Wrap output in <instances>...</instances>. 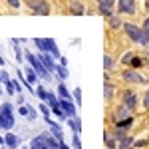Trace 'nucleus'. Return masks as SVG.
<instances>
[{"instance_id":"obj_1","label":"nucleus","mask_w":149,"mask_h":149,"mask_svg":"<svg viewBox=\"0 0 149 149\" xmlns=\"http://www.w3.org/2000/svg\"><path fill=\"white\" fill-rule=\"evenodd\" d=\"M32 42H34V46L38 48L40 52H48V54H52L54 60H60V58H62L60 48H58V44H56L54 38H34Z\"/></svg>"},{"instance_id":"obj_2","label":"nucleus","mask_w":149,"mask_h":149,"mask_svg":"<svg viewBox=\"0 0 149 149\" xmlns=\"http://www.w3.org/2000/svg\"><path fill=\"white\" fill-rule=\"evenodd\" d=\"M24 60L28 62V66H32V68L36 70L38 78H42L44 81H50V80H52V74H50V72L44 68V64L38 60V56H36V54H32V52H26V54H24Z\"/></svg>"},{"instance_id":"obj_3","label":"nucleus","mask_w":149,"mask_h":149,"mask_svg":"<svg viewBox=\"0 0 149 149\" xmlns=\"http://www.w3.org/2000/svg\"><path fill=\"white\" fill-rule=\"evenodd\" d=\"M26 4L36 16H48L50 14V4L46 0H26Z\"/></svg>"},{"instance_id":"obj_4","label":"nucleus","mask_w":149,"mask_h":149,"mask_svg":"<svg viewBox=\"0 0 149 149\" xmlns=\"http://www.w3.org/2000/svg\"><path fill=\"white\" fill-rule=\"evenodd\" d=\"M123 32L125 36L129 38V42H133V44H139V34H141V28H139L137 24H131V22H123Z\"/></svg>"},{"instance_id":"obj_5","label":"nucleus","mask_w":149,"mask_h":149,"mask_svg":"<svg viewBox=\"0 0 149 149\" xmlns=\"http://www.w3.org/2000/svg\"><path fill=\"white\" fill-rule=\"evenodd\" d=\"M36 56H38V60L44 64V68H46L50 74H54V72H56V66H58V64H56V60H54V56H52V54H48V52H40V54H36Z\"/></svg>"},{"instance_id":"obj_6","label":"nucleus","mask_w":149,"mask_h":149,"mask_svg":"<svg viewBox=\"0 0 149 149\" xmlns=\"http://www.w3.org/2000/svg\"><path fill=\"white\" fill-rule=\"evenodd\" d=\"M121 78H123L125 81H129V84H145V81H147L137 70H133V68H131V70H123Z\"/></svg>"},{"instance_id":"obj_7","label":"nucleus","mask_w":149,"mask_h":149,"mask_svg":"<svg viewBox=\"0 0 149 149\" xmlns=\"http://www.w3.org/2000/svg\"><path fill=\"white\" fill-rule=\"evenodd\" d=\"M58 105L62 107V111L68 115V117H76V115H78V105H76L74 100H60Z\"/></svg>"},{"instance_id":"obj_8","label":"nucleus","mask_w":149,"mask_h":149,"mask_svg":"<svg viewBox=\"0 0 149 149\" xmlns=\"http://www.w3.org/2000/svg\"><path fill=\"white\" fill-rule=\"evenodd\" d=\"M137 103H139V100H137V95L133 92H123V97H121V105H125L129 111H133L135 107H137Z\"/></svg>"},{"instance_id":"obj_9","label":"nucleus","mask_w":149,"mask_h":149,"mask_svg":"<svg viewBox=\"0 0 149 149\" xmlns=\"http://www.w3.org/2000/svg\"><path fill=\"white\" fill-rule=\"evenodd\" d=\"M113 4L115 0H97V10L102 16H113Z\"/></svg>"},{"instance_id":"obj_10","label":"nucleus","mask_w":149,"mask_h":149,"mask_svg":"<svg viewBox=\"0 0 149 149\" xmlns=\"http://www.w3.org/2000/svg\"><path fill=\"white\" fill-rule=\"evenodd\" d=\"M119 14H135V0H117Z\"/></svg>"},{"instance_id":"obj_11","label":"nucleus","mask_w":149,"mask_h":149,"mask_svg":"<svg viewBox=\"0 0 149 149\" xmlns=\"http://www.w3.org/2000/svg\"><path fill=\"white\" fill-rule=\"evenodd\" d=\"M18 145H20V137H18L16 133H12V131H6V133H4V147L16 149Z\"/></svg>"},{"instance_id":"obj_12","label":"nucleus","mask_w":149,"mask_h":149,"mask_svg":"<svg viewBox=\"0 0 149 149\" xmlns=\"http://www.w3.org/2000/svg\"><path fill=\"white\" fill-rule=\"evenodd\" d=\"M56 93H58V97H60V100H72V97H74V95L70 93V90L66 88V84H64V81H58Z\"/></svg>"},{"instance_id":"obj_13","label":"nucleus","mask_w":149,"mask_h":149,"mask_svg":"<svg viewBox=\"0 0 149 149\" xmlns=\"http://www.w3.org/2000/svg\"><path fill=\"white\" fill-rule=\"evenodd\" d=\"M24 76H26V80H28L30 86H36L38 84V74H36V70L32 66H26L24 68Z\"/></svg>"},{"instance_id":"obj_14","label":"nucleus","mask_w":149,"mask_h":149,"mask_svg":"<svg viewBox=\"0 0 149 149\" xmlns=\"http://www.w3.org/2000/svg\"><path fill=\"white\" fill-rule=\"evenodd\" d=\"M56 78H58V81H66L70 78V72H68V66H62V64H58L56 66Z\"/></svg>"},{"instance_id":"obj_15","label":"nucleus","mask_w":149,"mask_h":149,"mask_svg":"<svg viewBox=\"0 0 149 149\" xmlns=\"http://www.w3.org/2000/svg\"><path fill=\"white\" fill-rule=\"evenodd\" d=\"M0 115H4L6 119H14V107H12V103L4 102L0 105Z\"/></svg>"},{"instance_id":"obj_16","label":"nucleus","mask_w":149,"mask_h":149,"mask_svg":"<svg viewBox=\"0 0 149 149\" xmlns=\"http://www.w3.org/2000/svg\"><path fill=\"white\" fill-rule=\"evenodd\" d=\"M70 125V129L74 131V133H81V121H80V117L76 115V117H68V121H66Z\"/></svg>"},{"instance_id":"obj_17","label":"nucleus","mask_w":149,"mask_h":149,"mask_svg":"<svg viewBox=\"0 0 149 149\" xmlns=\"http://www.w3.org/2000/svg\"><path fill=\"white\" fill-rule=\"evenodd\" d=\"M14 119H6L4 115H0V131H12V127H14Z\"/></svg>"},{"instance_id":"obj_18","label":"nucleus","mask_w":149,"mask_h":149,"mask_svg":"<svg viewBox=\"0 0 149 149\" xmlns=\"http://www.w3.org/2000/svg\"><path fill=\"white\" fill-rule=\"evenodd\" d=\"M48 95H50V92H48L44 86H36V97H38L40 102H46L48 103Z\"/></svg>"},{"instance_id":"obj_19","label":"nucleus","mask_w":149,"mask_h":149,"mask_svg":"<svg viewBox=\"0 0 149 149\" xmlns=\"http://www.w3.org/2000/svg\"><path fill=\"white\" fill-rule=\"evenodd\" d=\"M131 115V111L127 109L125 105H119L117 107V111H115V121H119V119H125V117H129Z\"/></svg>"},{"instance_id":"obj_20","label":"nucleus","mask_w":149,"mask_h":149,"mask_svg":"<svg viewBox=\"0 0 149 149\" xmlns=\"http://www.w3.org/2000/svg\"><path fill=\"white\" fill-rule=\"evenodd\" d=\"M139 46H149V30L141 26V34H139Z\"/></svg>"},{"instance_id":"obj_21","label":"nucleus","mask_w":149,"mask_h":149,"mask_svg":"<svg viewBox=\"0 0 149 149\" xmlns=\"http://www.w3.org/2000/svg\"><path fill=\"white\" fill-rule=\"evenodd\" d=\"M131 123H133V117H131V115H129V117H125V119L115 121V125L119 127V129H125V131H127V127H131Z\"/></svg>"},{"instance_id":"obj_22","label":"nucleus","mask_w":149,"mask_h":149,"mask_svg":"<svg viewBox=\"0 0 149 149\" xmlns=\"http://www.w3.org/2000/svg\"><path fill=\"white\" fill-rule=\"evenodd\" d=\"M38 111L44 115V117H50V113H52V109H50V105H48L46 102H40V103H38Z\"/></svg>"},{"instance_id":"obj_23","label":"nucleus","mask_w":149,"mask_h":149,"mask_svg":"<svg viewBox=\"0 0 149 149\" xmlns=\"http://www.w3.org/2000/svg\"><path fill=\"white\" fill-rule=\"evenodd\" d=\"M52 113L56 115V117L60 119V121H68V115H66L64 111H62V107H60V105H56V107H52Z\"/></svg>"},{"instance_id":"obj_24","label":"nucleus","mask_w":149,"mask_h":149,"mask_svg":"<svg viewBox=\"0 0 149 149\" xmlns=\"http://www.w3.org/2000/svg\"><path fill=\"white\" fill-rule=\"evenodd\" d=\"M70 12H72V14H76V16H81V14H84V6H81L80 2H72Z\"/></svg>"},{"instance_id":"obj_25","label":"nucleus","mask_w":149,"mask_h":149,"mask_svg":"<svg viewBox=\"0 0 149 149\" xmlns=\"http://www.w3.org/2000/svg\"><path fill=\"white\" fill-rule=\"evenodd\" d=\"M131 143H133V137H131V135H125V137L119 141V149H129Z\"/></svg>"},{"instance_id":"obj_26","label":"nucleus","mask_w":149,"mask_h":149,"mask_svg":"<svg viewBox=\"0 0 149 149\" xmlns=\"http://www.w3.org/2000/svg\"><path fill=\"white\" fill-rule=\"evenodd\" d=\"M111 95H113V86H111V84H107V80H105V86H103V97H105V100H109Z\"/></svg>"},{"instance_id":"obj_27","label":"nucleus","mask_w":149,"mask_h":149,"mask_svg":"<svg viewBox=\"0 0 149 149\" xmlns=\"http://www.w3.org/2000/svg\"><path fill=\"white\" fill-rule=\"evenodd\" d=\"M103 137H105V145H107L109 149L115 147V137L111 135V133H107V131H105V135H103Z\"/></svg>"},{"instance_id":"obj_28","label":"nucleus","mask_w":149,"mask_h":149,"mask_svg":"<svg viewBox=\"0 0 149 149\" xmlns=\"http://www.w3.org/2000/svg\"><path fill=\"white\" fill-rule=\"evenodd\" d=\"M109 26H111V28H121L123 22H121L117 16H109Z\"/></svg>"},{"instance_id":"obj_29","label":"nucleus","mask_w":149,"mask_h":149,"mask_svg":"<svg viewBox=\"0 0 149 149\" xmlns=\"http://www.w3.org/2000/svg\"><path fill=\"white\" fill-rule=\"evenodd\" d=\"M72 145H74V149H81V141H80V133H74V135H72Z\"/></svg>"},{"instance_id":"obj_30","label":"nucleus","mask_w":149,"mask_h":149,"mask_svg":"<svg viewBox=\"0 0 149 149\" xmlns=\"http://www.w3.org/2000/svg\"><path fill=\"white\" fill-rule=\"evenodd\" d=\"M103 68H105V70L113 68V60H111V56H107V54L103 56Z\"/></svg>"},{"instance_id":"obj_31","label":"nucleus","mask_w":149,"mask_h":149,"mask_svg":"<svg viewBox=\"0 0 149 149\" xmlns=\"http://www.w3.org/2000/svg\"><path fill=\"white\" fill-rule=\"evenodd\" d=\"M72 95H74V100H76V105L80 107V105H81V90H80V88H76Z\"/></svg>"},{"instance_id":"obj_32","label":"nucleus","mask_w":149,"mask_h":149,"mask_svg":"<svg viewBox=\"0 0 149 149\" xmlns=\"http://www.w3.org/2000/svg\"><path fill=\"white\" fill-rule=\"evenodd\" d=\"M36 117H38V111L28 103V119H30V121H36Z\"/></svg>"},{"instance_id":"obj_33","label":"nucleus","mask_w":149,"mask_h":149,"mask_svg":"<svg viewBox=\"0 0 149 149\" xmlns=\"http://www.w3.org/2000/svg\"><path fill=\"white\" fill-rule=\"evenodd\" d=\"M14 46V54H16V62H22V50H20V44H12Z\"/></svg>"},{"instance_id":"obj_34","label":"nucleus","mask_w":149,"mask_h":149,"mask_svg":"<svg viewBox=\"0 0 149 149\" xmlns=\"http://www.w3.org/2000/svg\"><path fill=\"white\" fill-rule=\"evenodd\" d=\"M131 66H133V68H141V66H143V60L137 58V56H133L131 58Z\"/></svg>"},{"instance_id":"obj_35","label":"nucleus","mask_w":149,"mask_h":149,"mask_svg":"<svg viewBox=\"0 0 149 149\" xmlns=\"http://www.w3.org/2000/svg\"><path fill=\"white\" fill-rule=\"evenodd\" d=\"M0 70H2V84H8V81L12 80V76H10V74H8L4 68H0Z\"/></svg>"},{"instance_id":"obj_36","label":"nucleus","mask_w":149,"mask_h":149,"mask_svg":"<svg viewBox=\"0 0 149 149\" xmlns=\"http://www.w3.org/2000/svg\"><path fill=\"white\" fill-rule=\"evenodd\" d=\"M131 58H133V54H131V52H127V54H123L121 62H123V64H131Z\"/></svg>"},{"instance_id":"obj_37","label":"nucleus","mask_w":149,"mask_h":149,"mask_svg":"<svg viewBox=\"0 0 149 149\" xmlns=\"http://www.w3.org/2000/svg\"><path fill=\"white\" fill-rule=\"evenodd\" d=\"M143 107H149V88L143 93Z\"/></svg>"},{"instance_id":"obj_38","label":"nucleus","mask_w":149,"mask_h":149,"mask_svg":"<svg viewBox=\"0 0 149 149\" xmlns=\"http://www.w3.org/2000/svg\"><path fill=\"white\" fill-rule=\"evenodd\" d=\"M18 113L24 115V117H28V105H20V107H18Z\"/></svg>"},{"instance_id":"obj_39","label":"nucleus","mask_w":149,"mask_h":149,"mask_svg":"<svg viewBox=\"0 0 149 149\" xmlns=\"http://www.w3.org/2000/svg\"><path fill=\"white\" fill-rule=\"evenodd\" d=\"M16 103H18V105H26V100H24L22 93H16Z\"/></svg>"},{"instance_id":"obj_40","label":"nucleus","mask_w":149,"mask_h":149,"mask_svg":"<svg viewBox=\"0 0 149 149\" xmlns=\"http://www.w3.org/2000/svg\"><path fill=\"white\" fill-rule=\"evenodd\" d=\"M8 4H10L14 10H18V8H20V0H8Z\"/></svg>"},{"instance_id":"obj_41","label":"nucleus","mask_w":149,"mask_h":149,"mask_svg":"<svg viewBox=\"0 0 149 149\" xmlns=\"http://www.w3.org/2000/svg\"><path fill=\"white\" fill-rule=\"evenodd\" d=\"M58 149H70V147L64 143V141H58Z\"/></svg>"},{"instance_id":"obj_42","label":"nucleus","mask_w":149,"mask_h":149,"mask_svg":"<svg viewBox=\"0 0 149 149\" xmlns=\"http://www.w3.org/2000/svg\"><path fill=\"white\" fill-rule=\"evenodd\" d=\"M60 64H62V66H68V58L62 56V58H60Z\"/></svg>"},{"instance_id":"obj_43","label":"nucleus","mask_w":149,"mask_h":149,"mask_svg":"<svg viewBox=\"0 0 149 149\" xmlns=\"http://www.w3.org/2000/svg\"><path fill=\"white\" fill-rule=\"evenodd\" d=\"M4 66H6V60H4V58L0 56V68H4Z\"/></svg>"},{"instance_id":"obj_44","label":"nucleus","mask_w":149,"mask_h":149,"mask_svg":"<svg viewBox=\"0 0 149 149\" xmlns=\"http://www.w3.org/2000/svg\"><path fill=\"white\" fill-rule=\"evenodd\" d=\"M143 28H147V30H149V16L145 18V22H143Z\"/></svg>"},{"instance_id":"obj_45","label":"nucleus","mask_w":149,"mask_h":149,"mask_svg":"<svg viewBox=\"0 0 149 149\" xmlns=\"http://www.w3.org/2000/svg\"><path fill=\"white\" fill-rule=\"evenodd\" d=\"M4 145V135H0V147Z\"/></svg>"},{"instance_id":"obj_46","label":"nucleus","mask_w":149,"mask_h":149,"mask_svg":"<svg viewBox=\"0 0 149 149\" xmlns=\"http://www.w3.org/2000/svg\"><path fill=\"white\" fill-rule=\"evenodd\" d=\"M2 92H4V84H0V95H2Z\"/></svg>"},{"instance_id":"obj_47","label":"nucleus","mask_w":149,"mask_h":149,"mask_svg":"<svg viewBox=\"0 0 149 149\" xmlns=\"http://www.w3.org/2000/svg\"><path fill=\"white\" fill-rule=\"evenodd\" d=\"M0 149H8V147H4V145H2V147H0Z\"/></svg>"},{"instance_id":"obj_48","label":"nucleus","mask_w":149,"mask_h":149,"mask_svg":"<svg viewBox=\"0 0 149 149\" xmlns=\"http://www.w3.org/2000/svg\"><path fill=\"white\" fill-rule=\"evenodd\" d=\"M147 10H149V0H147Z\"/></svg>"},{"instance_id":"obj_49","label":"nucleus","mask_w":149,"mask_h":149,"mask_svg":"<svg viewBox=\"0 0 149 149\" xmlns=\"http://www.w3.org/2000/svg\"><path fill=\"white\" fill-rule=\"evenodd\" d=\"M24 149H30V147H24Z\"/></svg>"},{"instance_id":"obj_50","label":"nucleus","mask_w":149,"mask_h":149,"mask_svg":"<svg viewBox=\"0 0 149 149\" xmlns=\"http://www.w3.org/2000/svg\"><path fill=\"white\" fill-rule=\"evenodd\" d=\"M147 143H149V139H147Z\"/></svg>"}]
</instances>
